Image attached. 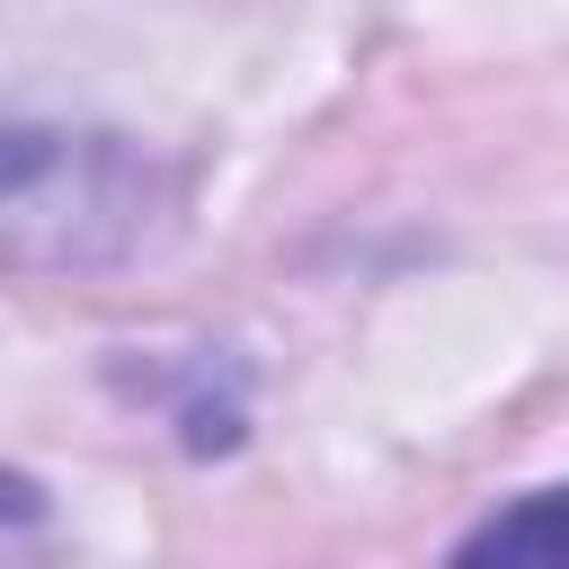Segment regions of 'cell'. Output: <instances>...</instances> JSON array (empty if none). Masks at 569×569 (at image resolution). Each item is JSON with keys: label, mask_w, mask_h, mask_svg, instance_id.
Instances as JSON below:
<instances>
[{"label": "cell", "mask_w": 569, "mask_h": 569, "mask_svg": "<svg viewBox=\"0 0 569 569\" xmlns=\"http://www.w3.org/2000/svg\"><path fill=\"white\" fill-rule=\"evenodd\" d=\"M453 560H542V569H560V560H569V489L516 498L507 516H489L480 533H462Z\"/></svg>", "instance_id": "cell-2"}, {"label": "cell", "mask_w": 569, "mask_h": 569, "mask_svg": "<svg viewBox=\"0 0 569 569\" xmlns=\"http://www.w3.org/2000/svg\"><path fill=\"white\" fill-rule=\"evenodd\" d=\"M151 169L89 133H9V258L18 267H107L142 240Z\"/></svg>", "instance_id": "cell-1"}]
</instances>
